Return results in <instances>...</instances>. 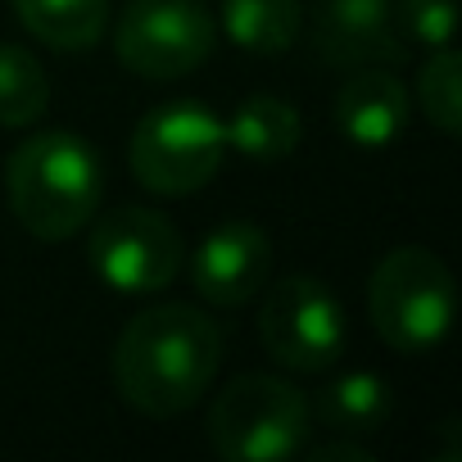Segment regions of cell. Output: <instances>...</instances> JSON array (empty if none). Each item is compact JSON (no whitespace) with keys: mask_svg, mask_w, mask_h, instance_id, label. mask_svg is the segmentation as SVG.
Segmentation results:
<instances>
[{"mask_svg":"<svg viewBox=\"0 0 462 462\" xmlns=\"http://www.w3.org/2000/svg\"><path fill=\"white\" fill-rule=\"evenodd\" d=\"M132 177L154 195H195L226 159V127L195 100H168L150 109L132 132Z\"/></svg>","mask_w":462,"mask_h":462,"instance_id":"cell-5","label":"cell"},{"mask_svg":"<svg viewBox=\"0 0 462 462\" xmlns=\"http://www.w3.org/2000/svg\"><path fill=\"white\" fill-rule=\"evenodd\" d=\"M318 412L340 435H376L394 412V394L376 372H349L322 390Z\"/></svg>","mask_w":462,"mask_h":462,"instance_id":"cell-15","label":"cell"},{"mask_svg":"<svg viewBox=\"0 0 462 462\" xmlns=\"http://www.w3.org/2000/svg\"><path fill=\"white\" fill-rule=\"evenodd\" d=\"M313 46L331 69L399 64L408 55L394 0H318Z\"/></svg>","mask_w":462,"mask_h":462,"instance_id":"cell-10","label":"cell"},{"mask_svg":"<svg viewBox=\"0 0 462 462\" xmlns=\"http://www.w3.org/2000/svg\"><path fill=\"white\" fill-rule=\"evenodd\" d=\"M259 336H263V349L282 367L327 372L340 363L349 345V322L327 282L291 273L268 291L263 313H259Z\"/></svg>","mask_w":462,"mask_h":462,"instance_id":"cell-7","label":"cell"},{"mask_svg":"<svg viewBox=\"0 0 462 462\" xmlns=\"http://www.w3.org/2000/svg\"><path fill=\"white\" fill-rule=\"evenodd\" d=\"M273 277V241L254 222H222L199 241L190 259V282L199 300L217 309H236L254 300Z\"/></svg>","mask_w":462,"mask_h":462,"instance_id":"cell-9","label":"cell"},{"mask_svg":"<svg viewBox=\"0 0 462 462\" xmlns=\"http://www.w3.org/2000/svg\"><path fill=\"white\" fill-rule=\"evenodd\" d=\"M417 105L426 123H435L444 136L462 132V60L453 46H435V55L417 73Z\"/></svg>","mask_w":462,"mask_h":462,"instance_id":"cell-17","label":"cell"},{"mask_svg":"<svg viewBox=\"0 0 462 462\" xmlns=\"http://www.w3.org/2000/svg\"><path fill=\"white\" fill-rule=\"evenodd\" d=\"M226 150H236L245 159H259V163H277L286 154L300 150V136H304V118L291 100H277V96H250L236 105L226 123Z\"/></svg>","mask_w":462,"mask_h":462,"instance_id":"cell-12","label":"cell"},{"mask_svg":"<svg viewBox=\"0 0 462 462\" xmlns=\"http://www.w3.org/2000/svg\"><path fill=\"white\" fill-rule=\"evenodd\" d=\"M453 273L426 245L390 250L367 282V313L394 354H430L453 327Z\"/></svg>","mask_w":462,"mask_h":462,"instance_id":"cell-4","label":"cell"},{"mask_svg":"<svg viewBox=\"0 0 462 462\" xmlns=\"http://www.w3.org/2000/svg\"><path fill=\"white\" fill-rule=\"evenodd\" d=\"M217 23L199 0H127L114 23V51L123 69L150 82H172L208 64Z\"/></svg>","mask_w":462,"mask_h":462,"instance_id":"cell-6","label":"cell"},{"mask_svg":"<svg viewBox=\"0 0 462 462\" xmlns=\"http://www.w3.org/2000/svg\"><path fill=\"white\" fill-rule=\"evenodd\" d=\"M313 462H376L363 444H354V439H336V444H318L313 453H309Z\"/></svg>","mask_w":462,"mask_h":462,"instance_id":"cell-19","label":"cell"},{"mask_svg":"<svg viewBox=\"0 0 462 462\" xmlns=\"http://www.w3.org/2000/svg\"><path fill=\"white\" fill-rule=\"evenodd\" d=\"M313 403L282 376H236L208 403V448L222 462H286L309 444Z\"/></svg>","mask_w":462,"mask_h":462,"instance_id":"cell-3","label":"cell"},{"mask_svg":"<svg viewBox=\"0 0 462 462\" xmlns=\"http://www.w3.org/2000/svg\"><path fill=\"white\" fill-rule=\"evenodd\" d=\"M51 109V78L23 46H0V127H32Z\"/></svg>","mask_w":462,"mask_h":462,"instance_id":"cell-16","label":"cell"},{"mask_svg":"<svg viewBox=\"0 0 462 462\" xmlns=\"http://www.w3.org/2000/svg\"><path fill=\"white\" fill-rule=\"evenodd\" d=\"M222 363V331L195 304H154L136 313L114 345V385L127 408L168 421L190 412Z\"/></svg>","mask_w":462,"mask_h":462,"instance_id":"cell-1","label":"cell"},{"mask_svg":"<svg viewBox=\"0 0 462 462\" xmlns=\"http://www.w3.org/2000/svg\"><path fill=\"white\" fill-rule=\"evenodd\" d=\"M5 190L14 217L37 241H69L100 213L105 168L87 136L37 132L10 154Z\"/></svg>","mask_w":462,"mask_h":462,"instance_id":"cell-2","label":"cell"},{"mask_svg":"<svg viewBox=\"0 0 462 462\" xmlns=\"http://www.w3.org/2000/svg\"><path fill=\"white\" fill-rule=\"evenodd\" d=\"M408 118H412V96L399 82V73L385 64L354 69L336 96V123H340L345 141H354L363 150L394 145L408 132Z\"/></svg>","mask_w":462,"mask_h":462,"instance_id":"cell-11","label":"cell"},{"mask_svg":"<svg viewBox=\"0 0 462 462\" xmlns=\"http://www.w3.org/2000/svg\"><path fill=\"white\" fill-rule=\"evenodd\" d=\"M394 14H399V28L408 42H421V46H453V32H457V5L453 0H394Z\"/></svg>","mask_w":462,"mask_h":462,"instance_id":"cell-18","label":"cell"},{"mask_svg":"<svg viewBox=\"0 0 462 462\" xmlns=\"http://www.w3.org/2000/svg\"><path fill=\"white\" fill-rule=\"evenodd\" d=\"M19 23L51 51L78 55L109 32V0H10Z\"/></svg>","mask_w":462,"mask_h":462,"instance_id":"cell-13","label":"cell"},{"mask_svg":"<svg viewBox=\"0 0 462 462\" xmlns=\"http://www.w3.org/2000/svg\"><path fill=\"white\" fill-rule=\"evenodd\" d=\"M91 222L96 226L87 259L105 286H114L118 295H154L177 282L186 250L172 217L154 208H114Z\"/></svg>","mask_w":462,"mask_h":462,"instance_id":"cell-8","label":"cell"},{"mask_svg":"<svg viewBox=\"0 0 462 462\" xmlns=\"http://www.w3.org/2000/svg\"><path fill=\"white\" fill-rule=\"evenodd\" d=\"M300 28H304L300 0H222V32L241 51L277 55L295 46Z\"/></svg>","mask_w":462,"mask_h":462,"instance_id":"cell-14","label":"cell"}]
</instances>
